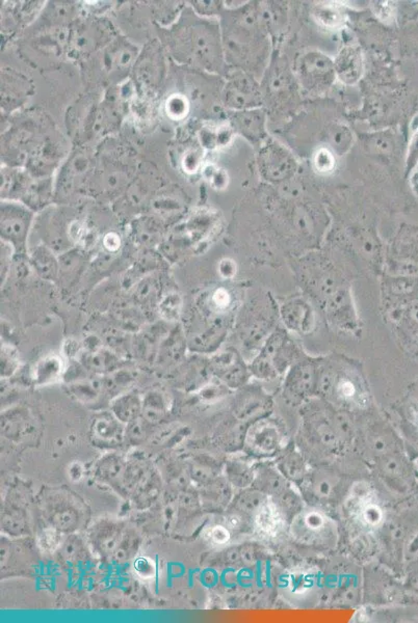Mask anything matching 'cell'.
Here are the masks:
<instances>
[{
	"instance_id": "cell-1",
	"label": "cell",
	"mask_w": 418,
	"mask_h": 623,
	"mask_svg": "<svg viewBox=\"0 0 418 623\" xmlns=\"http://www.w3.org/2000/svg\"><path fill=\"white\" fill-rule=\"evenodd\" d=\"M44 512L50 527L62 533H72L78 529L81 511L78 504L69 496L53 495L44 503Z\"/></svg>"
},
{
	"instance_id": "cell-2",
	"label": "cell",
	"mask_w": 418,
	"mask_h": 623,
	"mask_svg": "<svg viewBox=\"0 0 418 623\" xmlns=\"http://www.w3.org/2000/svg\"><path fill=\"white\" fill-rule=\"evenodd\" d=\"M127 528L113 519H102L92 526L89 531V542L94 553L104 559L113 560L121 545Z\"/></svg>"
},
{
	"instance_id": "cell-3",
	"label": "cell",
	"mask_w": 418,
	"mask_h": 623,
	"mask_svg": "<svg viewBox=\"0 0 418 623\" xmlns=\"http://www.w3.org/2000/svg\"><path fill=\"white\" fill-rule=\"evenodd\" d=\"M31 218V212L22 206L4 203L1 207V235L17 248H25Z\"/></svg>"
},
{
	"instance_id": "cell-4",
	"label": "cell",
	"mask_w": 418,
	"mask_h": 623,
	"mask_svg": "<svg viewBox=\"0 0 418 623\" xmlns=\"http://www.w3.org/2000/svg\"><path fill=\"white\" fill-rule=\"evenodd\" d=\"M300 72L305 85L312 88L329 85L335 76L334 62L321 53H309L300 64Z\"/></svg>"
},
{
	"instance_id": "cell-5",
	"label": "cell",
	"mask_w": 418,
	"mask_h": 623,
	"mask_svg": "<svg viewBox=\"0 0 418 623\" xmlns=\"http://www.w3.org/2000/svg\"><path fill=\"white\" fill-rule=\"evenodd\" d=\"M94 442L102 447H116L123 442L126 430L113 412H102L93 419L91 426Z\"/></svg>"
},
{
	"instance_id": "cell-6",
	"label": "cell",
	"mask_w": 418,
	"mask_h": 623,
	"mask_svg": "<svg viewBox=\"0 0 418 623\" xmlns=\"http://www.w3.org/2000/svg\"><path fill=\"white\" fill-rule=\"evenodd\" d=\"M126 467L127 461L123 456L111 453L104 455L100 461H98L94 468V474L100 482L123 493Z\"/></svg>"
},
{
	"instance_id": "cell-7",
	"label": "cell",
	"mask_w": 418,
	"mask_h": 623,
	"mask_svg": "<svg viewBox=\"0 0 418 623\" xmlns=\"http://www.w3.org/2000/svg\"><path fill=\"white\" fill-rule=\"evenodd\" d=\"M335 73L344 83L353 85L361 76L362 59L359 50L347 47L334 62Z\"/></svg>"
},
{
	"instance_id": "cell-8",
	"label": "cell",
	"mask_w": 418,
	"mask_h": 623,
	"mask_svg": "<svg viewBox=\"0 0 418 623\" xmlns=\"http://www.w3.org/2000/svg\"><path fill=\"white\" fill-rule=\"evenodd\" d=\"M143 410V400L137 394H124L111 405V412L123 424H130L139 418Z\"/></svg>"
},
{
	"instance_id": "cell-9",
	"label": "cell",
	"mask_w": 418,
	"mask_h": 623,
	"mask_svg": "<svg viewBox=\"0 0 418 623\" xmlns=\"http://www.w3.org/2000/svg\"><path fill=\"white\" fill-rule=\"evenodd\" d=\"M1 526L11 536H19L27 533V517L25 509L17 505H8L1 517Z\"/></svg>"
},
{
	"instance_id": "cell-10",
	"label": "cell",
	"mask_w": 418,
	"mask_h": 623,
	"mask_svg": "<svg viewBox=\"0 0 418 623\" xmlns=\"http://www.w3.org/2000/svg\"><path fill=\"white\" fill-rule=\"evenodd\" d=\"M64 370V363L60 356H47L36 365L34 371V379L36 384H47L57 379Z\"/></svg>"
},
{
	"instance_id": "cell-11",
	"label": "cell",
	"mask_w": 418,
	"mask_h": 623,
	"mask_svg": "<svg viewBox=\"0 0 418 623\" xmlns=\"http://www.w3.org/2000/svg\"><path fill=\"white\" fill-rule=\"evenodd\" d=\"M59 550L61 551L62 560L69 565L78 564L85 559L88 553L85 541L77 535H70L63 541Z\"/></svg>"
},
{
	"instance_id": "cell-12",
	"label": "cell",
	"mask_w": 418,
	"mask_h": 623,
	"mask_svg": "<svg viewBox=\"0 0 418 623\" xmlns=\"http://www.w3.org/2000/svg\"><path fill=\"white\" fill-rule=\"evenodd\" d=\"M29 421L22 414H13L4 416L1 421V430L6 438L12 440H21L29 435Z\"/></svg>"
},
{
	"instance_id": "cell-13",
	"label": "cell",
	"mask_w": 418,
	"mask_h": 623,
	"mask_svg": "<svg viewBox=\"0 0 418 623\" xmlns=\"http://www.w3.org/2000/svg\"><path fill=\"white\" fill-rule=\"evenodd\" d=\"M165 412H166V402L162 394L158 392L147 394L143 400V410H141L144 420L150 424H154L160 422Z\"/></svg>"
},
{
	"instance_id": "cell-14",
	"label": "cell",
	"mask_w": 418,
	"mask_h": 623,
	"mask_svg": "<svg viewBox=\"0 0 418 623\" xmlns=\"http://www.w3.org/2000/svg\"><path fill=\"white\" fill-rule=\"evenodd\" d=\"M263 163L265 164V171L271 172L273 178H278L281 174L286 173L291 167V161L287 159L284 152H276L275 149L267 151Z\"/></svg>"
},
{
	"instance_id": "cell-15",
	"label": "cell",
	"mask_w": 418,
	"mask_h": 623,
	"mask_svg": "<svg viewBox=\"0 0 418 623\" xmlns=\"http://www.w3.org/2000/svg\"><path fill=\"white\" fill-rule=\"evenodd\" d=\"M256 521L259 527L265 532L277 533L280 529V517L276 509L271 506L263 507V510L258 513Z\"/></svg>"
},
{
	"instance_id": "cell-16",
	"label": "cell",
	"mask_w": 418,
	"mask_h": 623,
	"mask_svg": "<svg viewBox=\"0 0 418 623\" xmlns=\"http://www.w3.org/2000/svg\"><path fill=\"white\" fill-rule=\"evenodd\" d=\"M62 534H63V533L60 532L59 530L55 529V528L53 527L43 531V532L39 535V547L42 549V551L49 552V553L57 551V550H59L60 547H61L62 543H63L64 541Z\"/></svg>"
},
{
	"instance_id": "cell-17",
	"label": "cell",
	"mask_w": 418,
	"mask_h": 623,
	"mask_svg": "<svg viewBox=\"0 0 418 623\" xmlns=\"http://www.w3.org/2000/svg\"><path fill=\"white\" fill-rule=\"evenodd\" d=\"M134 571L143 581H152L156 578L158 567L151 558L141 556L134 561Z\"/></svg>"
},
{
	"instance_id": "cell-18",
	"label": "cell",
	"mask_w": 418,
	"mask_h": 623,
	"mask_svg": "<svg viewBox=\"0 0 418 623\" xmlns=\"http://www.w3.org/2000/svg\"><path fill=\"white\" fill-rule=\"evenodd\" d=\"M180 308H181V302H180L179 296L176 293L168 294L162 298L160 304V311L165 319L176 320L179 316Z\"/></svg>"
},
{
	"instance_id": "cell-19",
	"label": "cell",
	"mask_w": 418,
	"mask_h": 623,
	"mask_svg": "<svg viewBox=\"0 0 418 623\" xmlns=\"http://www.w3.org/2000/svg\"><path fill=\"white\" fill-rule=\"evenodd\" d=\"M73 394L83 402L88 403L95 400L102 390V386L97 382H89V384H77L73 386Z\"/></svg>"
},
{
	"instance_id": "cell-20",
	"label": "cell",
	"mask_w": 418,
	"mask_h": 623,
	"mask_svg": "<svg viewBox=\"0 0 418 623\" xmlns=\"http://www.w3.org/2000/svg\"><path fill=\"white\" fill-rule=\"evenodd\" d=\"M144 419H137L134 422L128 424V428L126 429V438L132 442V444H138V442L144 440L145 436V427H144Z\"/></svg>"
},
{
	"instance_id": "cell-21",
	"label": "cell",
	"mask_w": 418,
	"mask_h": 623,
	"mask_svg": "<svg viewBox=\"0 0 418 623\" xmlns=\"http://www.w3.org/2000/svg\"><path fill=\"white\" fill-rule=\"evenodd\" d=\"M207 538L214 545H225L230 538L229 531L222 526H214L207 533Z\"/></svg>"
},
{
	"instance_id": "cell-22",
	"label": "cell",
	"mask_w": 418,
	"mask_h": 623,
	"mask_svg": "<svg viewBox=\"0 0 418 623\" xmlns=\"http://www.w3.org/2000/svg\"><path fill=\"white\" fill-rule=\"evenodd\" d=\"M316 169L321 172L331 171L334 165V159L332 154L328 150L323 149L316 154L315 158Z\"/></svg>"
},
{
	"instance_id": "cell-23",
	"label": "cell",
	"mask_w": 418,
	"mask_h": 623,
	"mask_svg": "<svg viewBox=\"0 0 418 623\" xmlns=\"http://www.w3.org/2000/svg\"><path fill=\"white\" fill-rule=\"evenodd\" d=\"M212 302H214L216 308L220 309V310H224V309L228 308L229 304H230V294L224 288H220V289L216 290L214 295H212Z\"/></svg>"
},
{
	"instance_id": "cell-24",
	"label": "cell",
	"mask_w": 418,
	"mask_h": 623,
	"mask_svg": "<svg viewBox=\"0 0 418 623\" xmlns=\"http://www.w3.org/2000/svg\"><path fill=\"white\" fill-rule=\"evenodd\" d=\"M338 393H340V395H342L344 398H353L356 394L355 386H354L353 382H349V380H342V382L338 384Z\"/></svg>"
},
{
	"instance_id": "cell-25",
	"label": "cell",
	"mask_w": 418,
	"mask_h": 623,
	"mask_svg": "<svg viewBox=\"0 0 418 623\" xmlns=\"http://www.w3.org/2000/svg\"><path fill=\"white\" fill-rule=\"evenodd\" d=\"M104 244L105 248L109 249V251H116L117 249H119L121 240L118 237V235L111 233L105 236Z\"/></svg>"
},
{
	"instance_id": "cell-26",
	"label": "cell",
	"mask_w": 418,
	"mask_h": 623,
	"mask_svg": "<svg viewBox=\"0 0 418 623\" xmlns=\"http://www.w3.org/2000/svg\"><path fill=\"white\" fill-rule=\"evenodd\" d=\"M220 272L225 278H230L235 274V265L230 260H223L220 265Z\"/></svg>"
},
{
	"instance_id": "cell-27",
	"label": "cell",
	"mask_w": 418,
	"mask_h": 623,
	"mask_svg": "<svg viewBox=\"0 0 418 623\" xmlns=\"http://www.w3.org/2000/svg\"><path fill=\"white\" fill-rule=\"evenodd\" d=\"M76 470V468H75V467H74V463H71V465L69 468V474H70L71 479H72V480H74V481H79V480H81V477H83V467H81V463H78V467H77V470Z\"/></svg>"
}]
</instances>
